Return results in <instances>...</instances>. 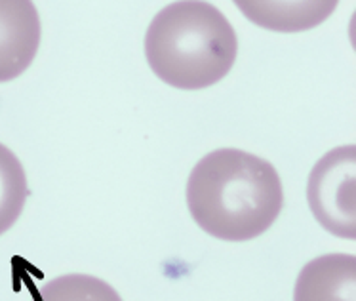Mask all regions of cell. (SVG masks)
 Listing matches in <instances>:
<instances>
[{"instance_id": "cell-1", "label": "cell", "mask_w": 356, "mask_h": 301, "mask_svg": "<svg viewBox=\"0 0 356 301\" xmlns=\"http://www.w3.org/2000/svg\"><path fill=\"white\" fill-rule=\"evenodd\" d=\"M282 204V181L275 166L240 149L206 154L187 181L193 220L219 241L244 243L263 235Z\"/></svg>"}, {"instance_id": "cell-4", "label": "cell", "mask_w": 356, "mask_h": 301, "mask_svg": "<svg viewBox=\"0 0 356 301\" xmlns=\"http://www.w3.org/2000/svg\"><path fill=\"white\" fill-rule=\"evenodd\" d=\"M40 44V17L29 0H0V82L17 79Z\"/></svg>"}, {"instance_id": "cell-6", "label": "cell", "mask_w": 356, "mask_h": 301, "mask_svg": "<svg viewBox=\"0 0 356 301\" xmlns=\"http://www.w3.org/2000/svg\"><path fill=\"white\" fill-rule=\"evenodd\" d=\"M27 197L29 185L22 162L0 143V235L19 220Z\"/></svg>"}, {"instance_id": "cell-5", "label": "cell", "mask_w": 356, "mask_h": 301, "mask_svg": "<svg viewBox=\"0 0 356 301\" xmlns=\"http://www.w3.org/2000/svg\"><path fill=\"white\" fill-rule=\"evenodd\" d=\"M293 301H356V257L320 256L301 269Z\"/></svg>"}, {"instance_id": "cell-7", "label": "cell", "mask_w": 356, "mask_h": 301, "mask_svg": "<svg viewBox=\"0 0 356 301\" xmlns=\"http://www.w3.org/2000/svg\"><path fill=\"white\" fill-rule=\"evenodd\" d=\"M244 14L255 23L273 31H305L320 23L324 17L330 15L334 10V2L330 4H309L303 12H293L299 4H277L278 10L282 12H273L267 4L263 2H240L238 4Z\"/></svg>"}, {"instance_id": "cell-2", "label": "cell", "mask_w": 356, "mask_h": 301, "mask_svg": "<svg viewBox=\"0 0 356 301\" xmlns=\"http://www.w3.org/2000/svg\"><path fill=\"white\" fill-rule=\"evenodd\" d=\"M238 40L223 12L202 0L172 2L154 15L145 35L153 73L179 90H202L234 65Z\"/></svg>"}, {"instance_id": "cell-8", "label": "cell", "mask_w": 356, "mask_h": 301, "mask_svg": "<svg viewBox=\"0 0 356 301\" xmlns=\"http://www.w3.org/2000/svg\"><path fill=\"white\" fill-rule=\"evenodd\" d=\"M35 301H122V298L105 280L74 272L46 282Z\"/></svg>"}, {"instance_id": "cell-3", "label": "cell", "mask_w": 356, "mask_h": 301, "mask_svg": "<svg viewBox=\"0 0 356 301\" xmlns=\"http://www.w3.org/2000/svg\"><path fill=\"white\" fill-rule=\"evenodd\" d=\"M356 147L324 154L309 176L307 200L314 220L332 235L356 238Z\"/></svg>"}]
</instances>
